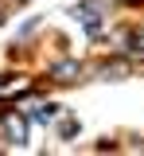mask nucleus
Segmentation results:
<instances>
[{
  "label": "nucleus",
  "instance_id": "obj_3",
  "mask_svg": "<svg viewBox=\"0 0 144 156\" xmlns=\"http://www.w3.org/2000/svg\"><path fill=\"white\" fill-rule=\"evenodd\" d=\"M23 117H27L31 125H51V121L59 117V105H55V101H43V105H31V109H23Z\"/></svg>",
  "mask_w": 144,
  "mask_h": 156
},
{
  "label": "nucleus",
  "instance_id": "obj_2",
  "mask_svg": "<svg viewBox=\"0 0 144 156\" xmlns=\"http://www.w3.org/2000/svg\"><path fill=\"white\" fill-rule=\"evenodd\" d=\"M98 78H105V82H125V78H129V58L117 55V58L98 62Z\"/></svg>",
  "mask_w": 144,
  "mask_h": 156
},
{
  "label": "nucleus",
  "instance_id": "obj_4",
  "mask_svg": "<svg viewBox=\"0 0 144 156\" xmlns=\"http://www.w3.org/2000/svg\"><path fill=\"white\" fill-rule=\"evenodd\" d=\"M78 74H82V62H74V58H62V62L51 66V78L55 82H74Z\"/></svg>",
  "mask_w": 144,
  "mask_h": 156
},
{
  "label": "nucleus",
  "instance_id": "obj_7",
  "mask_svg": "<svg viewBox=\"0 0 144 156\" xmlns=\"http://www.w3.org/2000/svg\"><path fill=\"white\" fill-rule=\"evenodd\" d=\"M121 4H129V0H121Z\"/></svg>",
  "mask_w": 144,
  "mask_h": 156
},
{
  "label": "nucleus",
  "instance_id": "obj_5",
  "mask_svg": "<svg viewBox=\"0 0 144 156\" xmlns=\"http://www.w3.org/2000/svg\"><path fill=\"white\" fill-rule=\"evenodd\" d=\"M4 129L12 133L16 144H27V117H23V113H8V117H4Z\"/></svg>",
  "mask_w": 144,
  "mask_h": 156
},
{
  "label": "nucleus",
  "instance_id": "obj_1",
  "mask_svg": "<svg viewBox=\"0 0 144 156\" xmlns=\"http://www.w3.org/2000/svg\"><path fill=\"white\" fill-rule=\"evenodd\" d=\"M70 20H78V23L86 27V35H90V39H101V35H105L101 0H82V4H74V8H70Z\"/></svg>",
  "mask_w": 144,
  "mask_h": 156
},
{
  "label": "nucleus",
  "instance_id": "obj_6",
  "mask_svg": "<svg viewBox=\"0 0 144 156\" xmlns=\"http://www.w3.org/2000/svg\"><path fill=\"white\" fill-rule=\"evenodd\" d=\"M78 129H82V125H78L74 117H70V121H62V125H59V133H62V140H74V136H78Z\"/></svg>",
  "mask_w": 144,
  "mask_h": 156
}]
</instances>
